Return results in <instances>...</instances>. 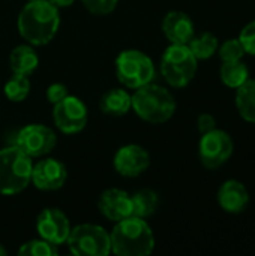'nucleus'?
Wrapping results in <instances>:
<instances>
[{
    "label": "nucleus",
    "mask_w": 255,
    "mask_h": 256,
    "mask_svg": "<svg viewBox=\"0 0 255 256\" xmlns=\"http://www.w3.org/2000/svg\"><path fill=\"white\" fill-rule=\"evenodd\" d=\"M20 36L33 46L50 44L60 27V12L50 0L27 2L17 20Z\"/></svg>",
    "instance_id": "f257e3e1"
},
{
    "label": "nucleus",
    "mask_w": 255,
    "mask_h": 256,
    "mask_svg": "<svg viewBox=\"0 0 255 256\" xmlns=\"http://www.w3.org/2000/svg\"><path fill=\"white\" fill-rule=\"evenodd\" d=\"M111 254L117 256H147L155 250V234L146 219L129 216L114 224Z\"/></svg>",
    "instance_id": "f03ea898"
},
{
    "label": "nucleus",
    "mask_w": 255,
    "mask_h": 256,
    "mask_svg": "<svg viewBox=\"0 0 255 256\" xmlns=\"http://www.w3.org/2000/svg\"><path fill=\"white\" fill-rule=\"evenodd\" d=\"M176 99L164 86L153 81L134 90L132 110L144 122L150 124H164L176 112Z\"/></svg>",
    "instance_id": "7ed1b4c3"
},
{
    "label": "nucleus",
    "mask_w": 255,
    "mask_h": 256,
    "mask_svg": "<svg viewBox=\"0 0 255 256\" xmlns=\"http://www.w3.org/2000/svg\"><path fill=\"white\" fill-rule=\"evenodd\" d=\"M33 160L17 146L0 148V195L14 196L26 190L32 180Z\"/></svg>",
    "instance_id": "20e7f679"
},
{
    "label": "nucleus",
    "mask_w": 255,
    "mask_h": 256,
    "mask_svg": "<svg viewBox=\"0 0 255 256\" xmlns=\"http://www.w3.org/2000/svg\"><path fill=\"white\" fill-rule=\"evenodd\" d=\"M198 69V60L192 54L188 45L170 44L162 57L159 70L165 82L174 88H183L195 78Z\"/></svg>",
    "instance_id": "39448f33"
},
{
    "label": "nucleus",
    "mask_w": 255,
    "mask_h": 256,
    "mask_svg": "<svg viewBox=\"0 0 255 256\" xmlns=\"http://www.w3.org/2000/svg\"><path fill=\"white\" fill-rule=\"evenodd\" d=\"M116 76L126 88H140L155 80L156 68L153 60L140 50H123L114 62Z\"/></svg>",
    "instance_id": "423d86ee"
},
{
    "label": "nucleus",
    "mask_w": 255,
    "mask_h": 256,
    "mask_svg": "<svg viewBox=\"0 0 255 256\" xmlns=\"http://www.w3.org/2000/svg\"><path fill=\"white\" fill-rule=\"evenodd\" d=\"M66 246L75 256H108L111 254L110 232L96 224H81L71 228Z\"/></svg>",
    "instance_id": "0eeeda50"
},
{
    "label": "nucleus",
    "mask_w": 255,
    "mask_h": 256,
    "mask_svg": "<svg viewBox=\"0 0 255 256\" xmlns=\"http://www.w3.org/2000/svg\"><path fill=\"white\" fill-rule=\"evenodd\" d=\"M234 152V142L228 132L222 129H213L201 135L198 142L200 162L207 170H218L225 165Z\"/></svg>",
    "instance_id": "6e6552de"
},
{
    "label": "nucleus",
    "mask_w": 255,
    "mask_h": 256,
    "mask_svg": "<svg viewBox=\"0 0 255 256\" xmlns=\"http://www.w3.org/2000/svg\"><path fill=\"white\" fill-rule=\"evenodd\" d=\"M29 158H44L48 156L57 146L56 132L41 123L27 124L15 136V144Z\"/></svg>",
    "instance_id": "1a4fd4ad"
},
{
    "label": "nucleus",
    "mask_w": 255,
    "mask_h": 256,
    "mask_svg": "<svg viewBox=\"0 0 255 256\" xmlns=\"http://www.w3.org/2000/svg\"><path fill=\"white\" fill-rule=\"evenodd\" d=\"M53 120L62 134L74 135L86 128L89 110L80 98L68 94L65 99L53 105Z\"/></svg>",
    "instance_id": "9d476101"
},
{
    "label": "nucleus",
    "mask_w": 255,
    "mask_h": 256,
    "mask_svg": "<svg viewBox=\"0 0 255 256\" xmlns=\"http://www.w3.org/2000/svg\"><path fill=\"white\" fill-rule=\"evenodd\" d=\"M68 180L66 165L56 159L44 156L41 160L33 164L32 168V180L30 183L44 192H54L65 186Z\"/></svg>",
    "instance_id": "9b49d317"
},
{
    "label": "nucleus",
    "mask_w": 255,
    "mask_h": 256,
    "mask_svg": "<svg viewBox=\"0 0 255 256\" xmlns=\"http://www.w3.org/2000/svg\"><path fill=\"white\" fill-rule=\"evenodd\" d=\"M71 228L68 216L56 207L44 208L36 218L38 236L56 246L66 244Z\"/></svg>",
    "instance_id": "f8f14e48"
},
{
    "label": "nucleus",
    "mask_w": 255,
    "mask_h": 256,
    "mask_svg": "<svg viewBox=\"0 0 255 256\" xmlns=\"http://www.w3.org/2000/svg\"><path fill=\"white\" fill-rule=\"evenodd\" d=\"M113 166L119 176L135 178L146 172L150 166V154L143 146L126 144L116 152L113 158Z\"/></svg>",
    "instance_id": "ddd939ff"
},
{
    "label": "nucleus",
    "mask_w": 255,
    "mask_h": 256,
    "mask_svg": "<svg viewBox=\"0 0 255 256\" xmlns=\"http://www.w3.org/2000/svg\"><path fill=\"white\" fill-rule=\"evenodd\" d=\"M98 208L105 219L116 224L132 216V195L117 188L107 189L98 200Z\"/></svg>",
    "instance_id": "4468645a"
},
{
    "label": "nucleus",
    "mask_w": 255,
    "mask_h": 256,
    "mask_svg": "<svg viewBox=\"0 0 255 256\" xmlns=\"http://www.w3.org/2000/svg\"><path fill=\"white\" fill-rule=\"evenodd\" d=\"M162 32L170 44L188 45L195 34V24L186 12L170 10L162 20Z\"/></svg>",
    "instance_id": "2eb2a0df"
},
{
    "label": "nucleus",
    "mask_w": 255,
    "mask_h": 256,
    "mask_svg": "<svg viewBox=\"0 0 255 256\" xmlns=\"http://www.w3.org/2000/svg\"><path fill=\"white\" fill-rule=\"evenodd\" d=\"M218 204L224 212L239 214L249 204V192L242 182L234 178L227 180L218 189Z\"/></svg>",
    "instance_id": "dca6fc26"
},
{
    "label": "nucleus",
    "mask_w": 255,
    "mask_h": 256,
    "mask_svg": "<svg viewBox=\"0 0 255 256\" xmlns=\"http://www.w3.org/2000/svg\"><path fill=\"white\" fill-rule=\"evenodd\" d=\"M9 66L12 74L30 76L39 66V56L30 44L15 46L9 54Z\"/></svg>",
    "instance_id": "f3484780"
},
{
    "label": "nucleus",
    "mask_w": 255,
    "mask_h": 256,
    "mask_svg": "<svg viewBox=\"0 0 255 256\" xmlns=\"http://www.w3.org/2000/svg\"><path fill=\"white\" fill-rule=\"evenodd\" d=\"M99 108L105 116H126L132 110V94H129L125 88H111L102 94Z\"/></svg>",
    "instance_id": "a211bd4d"
},
{
    "label": "nucleus",
    "mask_w": 255,
    "mask_h": 256,
    "mask_svg": "<svg viewBox=\"0 0 255 256\" xmlns=\"http://www.w3.org/2000/svg\"><path fill=\"white\" fill-rule=\"evenodd\" d=\"M236 108L245 122L255 124V80L249 78L236 88Z\"/></svg>",
    "instance_id": "6ab92c4d"
},
{
    "label": "nucleus",
    "mask_w": 255,
    "mask_h": 256,
    "mask_svg": "<svg viewBox=\"0 0 255 256\" xmlns=\"http://www.w3.org/2000/svg\"><path fill=\"white\" fill-rule=\"evenodd\" d=\"M219 76L224 86L236 90L249 80V69L243 63V60L222 62L219 69Z\"/></svg>",
    "instance_id": "aec40b11"
},
{
    "label": "nucleus",
    "mask_w": 255,
    "mask_h": 256,
    "mask_svg": "<svg viewBox=\"0 0 255 256\" xmlns=\"http://www.w3.org/2000/svg\"><path fill=\"white\" fill-rule=\"evenodd\" d=\"M159 207V196L152 189H141L132 194V216L147 219Z\"/></svg>",
    "instance_id": "412c9836"
},
{
    "label": "nucleus",
    "mask_w": 255,
    "mask_h": 256,
    "mask_svg": "<svg viewBox=\"0 0 255 256\" xmlns=\"http://www.w3.org/2000/svg\"><path fill=\"white\" fill-rule=\"evenodd\" d=\"M188 46L197 60H207L218 52L219 40L212 32H203L201 34H194V38L188 42Z\"/></svg>",
    "instance_id": "4be33fe9"
},
{
    "label": "nucleus",
    "mask_w": 255,
    "mask_h": 256,
    "mask_svg": "<svg viewBox=\"0 0 255 256\" xmlns=\"http://www.w3.org/2000/svg\"><path fill=\"white\" fill-rule=\"evenodd\" d=\"M30 80L26 75H20V74H12V76L5 82L3 92L5 96L8 98V100L11 102H23L27 99L29 93H30Z\"/></svg>",
    "instance_id": "5701e85b"
},
{
    "label": "nucleus",
    "mask_w": 255,
    "mask_h": 256,
    "mask_svg": "<svg viewBox=\"0 0 255 256\" xmlns=\"http://www.w3.org/2000/svg\"><path fill=\"white\" fill-rule=\"evenodd\" d=\"M18 255L21 256H56L59 255V246L44 240L33 238L23 243L18 249Z\"/></svg>",
    "instance_id": "b1692460"
},
{
    "label": "nucleus",
    "mask_w": 255,
    "mask_h": 256,
    "mask_svg": "<svg viewBox=\"0 0 255 256\" xmlns=\"http://www.w3.org/2000/svg\"><path fill=\"white\" fill-rule=\"evenodd\" d=\"M218 54L222 62H234V60H242L246 52L239 38H231L227 39L222 45H219Z\"/></svg>",
    "instance_id": "393cba45"
},
{
    "label": "nucleus",
    "mask_w": 255,
    "mask_h": 256,
    "mask_svg": "<svg viewBox=\"0 0 255 256\" xmlns=\"http://www.w3.org/2000/svg\"><path fill=\"white\" fill-rule=\"evenodd\" d=\"M81 3L93 15H108L117 8L119 0H81Z\"/></svg>",
    "instance_id": "a878e982"
},
{
    "label": "nucleus",
    "mask_w": 255,
    "mask_h": 256,
    "mask_svg": "<svg viewBox=\"0 0 255 256\" xmlns=\"http://www.w3.org/2000/svg\"><path fill=\"white\" fill-rule=\"evenodd\" d=\"M239 40L242 42L245 52L249 56H255V20L249 21L239 34Z\"/></svg>",
    "instance_id": "bb28decb"
},
{
    "label": "nucleus",
    "mask_w": 255,
    "mask_h": 256,
    "mask_svg": "<svg viewBox=\"0 0 255 256\" xmlns=\"http://www.w3.org/2000/svg\"><path fill=\"white\" fill-rule=\"evenodd\" d=\"M69 94L68 92V87L62 82H54V84H50L45 90V98L51 104V105H56L57 102H60L62 99H65L66 96Z\"/></svg>",
    "instance_id": "cd10ccee"
},
{
    "label": "nucleus",
    "mask_w": 255,
    "mask_h": 256,
    "mask_svg": "<svg viewBox=\"0 0 255 256\" xmlns=\"http://www.w3.org/2000/svg\"><path fill=\"white\" fill-rule=\"evenodd\" d=\"M215 128H216V120H215V117L212 114L203 112V114L198 116V118H197V129H198V132L201 135L206 134V132L213 130Z\"/></svg>",
    "instance_id": "c85d7f7f"
},
{
    "label": "nucleus",
    "mask_w": 255,
    "mask_h": 256,
    "mask_svg": "<svg viewBox=\"0 0 255 256\" xmlns=\"http://www.w3.org/2000/svg\"><path fill=\"white\" fill-rule=\"evenodd\" d=\"M54 6H57L59 9H63V8H69L75 3V0H50Z\"/></svg>",
    "instance_id": "c756f323"
},
{
    "label": "nucleus",
    "mask_w": 255,
    "mask_h": 256,
    "mask_svg": "<svg viewBox=\"0 0 255 256\" xmlns=\"http://www.w3.org/2000/svg\"><path fill=\"white\" fill-rule=\"evenodd\" d=\"M8 255V250L5 249V246L3 244H0V256H6Z\"/></svg>",
    "instance_id": "7c9ffc66"
},
{
    "label": "nucleus",
    "mask_w": 255,
    "mask_h": 256,
    "mask_svg": "<svg viewBox=\"0 0 255 256\" xmlns=\"http://www.w3.org/2000/svg\"><path fill=\"white\" fill-rule=\"evenodd\" d=\"M29 2H45V0H29Z\"/></svg>",
    "instance_id": "2f4dec72"
}]
</instances>
